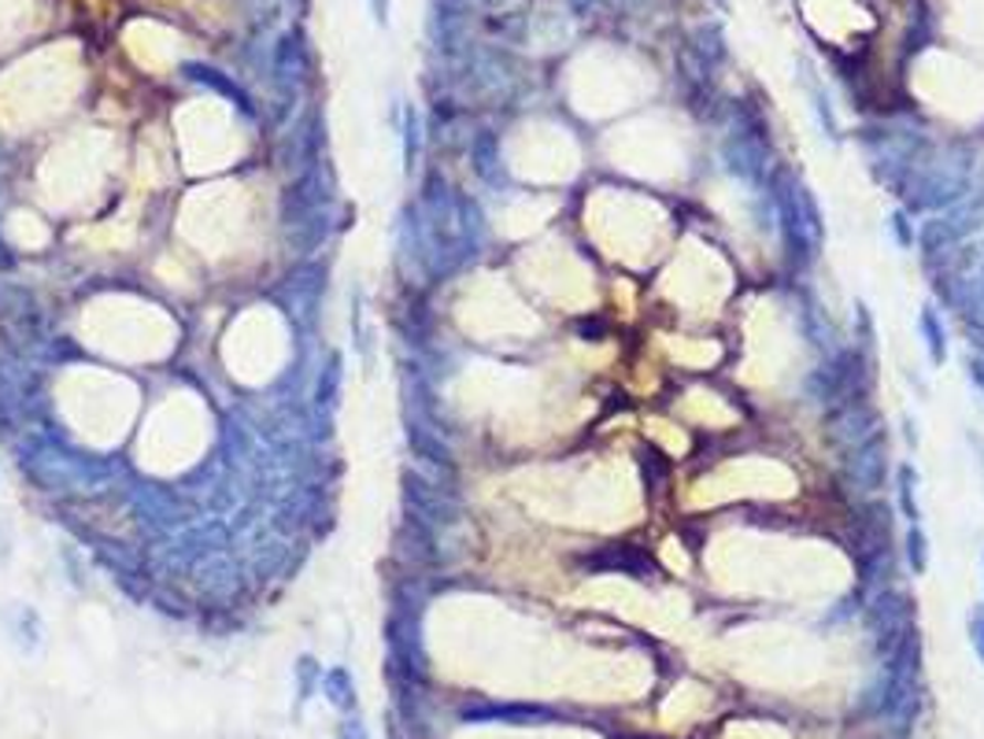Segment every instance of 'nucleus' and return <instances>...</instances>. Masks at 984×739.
Listing matches in <instances>:
<instances>
[{
  "instance_id": "16",
  "label": "nucleus",
  "mask_w": 984,
  "mask_h": 739,
  "mask_svg": "<svg viewBox=\"0 0 984 739\" xmlns=\"http://www.w3.org/2000/svg\"><path fill=\"white\" fill-rule=\"evenodd\" d=\"M888 229H892V237L899 240V245L903 248H911L914 245V237H911V226H907V215L903 211H896L892 218H888Z\"/></svg>"
},
{
  "instance_id": "14",
  "label": "nucleus",
  "mask_w": 984,
  "mask_h": 739,
  "mask_svg": "<svg viewBox=\"0 0 984 739\" xmlns=\"http://www.w3.org/2000/svg\"><path fill=\"white\" fill-rule=\"evenodd\" d=\"M696 38L707 41V45H700V52H703V60H707V63H718V60L726 56L722 30H718V26H703V30H696Z\"/></svg>"
},
{
  "instance_id": "1",
  "label": "nucleus",
  "mask_w": 984,
  "mask_h": 739,
  "mask_svg": "<svg viewBox=\"0 0 984 739\" xmlns=\"http://www.w3.org/2000/svg\"><path fill=\"white\" fill-rule=\"evenodd\" d=\"M970 178H973V156L966 148L951 144L944 152L929 156V160H918L903 193L911 196L914 211H944L970 193Z\"/></svg>"
},
{
  "instance_id": "7",
  "label": "nucleus",
  "mask_w": 984,
  "mask_h": 739,
  "mask_svg": "<svg viewBox=\"0 0 984 739\" xmlns=\"http://www.w3.org/2000/svg\"><path fill=\"white\" fill-rule=\"evenodd\" d=\"M855 544H859L863 558L892 551V506L888 503L863 506V511L855 514Z\"/></svg>"
},
{
  "instance_id": "4",
  "label": "nucleus",
  "mask_w": 984,
  "mask_h": 739,
  "mask_svg": "<svg viewBox=\"0 0 984 739\" xmlns=\"http://www.w3.org/2000/svg\"><path fill=\"white\" fill-rule=\"evenodd\" d=\"M863 618H866V625H870V632H874V651L881 654V662L914 632L911 596H907V591H899V588H892V585L881 588V591H874V596L866 599Z\"/></svg>"
},
{
  "instance_id": "6",
  "label": "nucleus",
  "mask_w": 984,
  "mask_h": 739,
  "mask_svg": "<svg viewBox=\"0 0 984 739\" xmlns=\"http://www.w3.org/2000/svg\"><path fill=\"white\" fill-rule=\"evenodd\" d=\"M840 470H844V481H848L851 489H859V492H877V489H885V478H888L885 429L877 432V437L863 440V443H855V448L844 451Z\"/></svg>"
},
{
  "instance_id": "18",
  "label": "nucleus",
  "mask_w": 984,
  "mask_h": 739,
  "mask_svg": "<svg viewBox=\"0 0 984 739\" xmlns=\"http://www.w3.org/2000/svg\"><path fill=\"white\" fill-rule=\"evenodd\" d=\"M370 12H374L378 23H385V15H389V0H370Z\"/></svg>"
},
{
  "instance_id": "12",
  "label": "nucleus",
  "mask_w": 984,
  "mask_h": 739,
  "mask_svg": "<svg viewBox=\"0 0 984 739\" xmlns=\"http://www.w3.org/2000/svg\"><path fill=\"white\" fill-rule=\"evenodd\" d=\"M326 695H330L334 706H352L356 703V684H352V677H348L345 670H334L330 677H326Z\"/></svg>"
},
{
  "instance_id": "22",
  "label": "nucleus",
  "mask_w": 984,
  "mask_h": 739,
  "mask_svg": "<svg viewBox=\"0 0 984 739\" xmlns=\"http://www.w3.org/2000/svg\"><path fill=\"white\" fill-rule=\"evenodd\" d=\"M718 8H726V0H718Z\"/></svg>"
},
{
  "instance_id": "3",
  "label": "nucleus",
  "mask_w": 984,
  "mask_h": 739,
  "mask_svg": "<svg viewBox=\"0 0 984 739\" xmlns=\"http://www.w3.org/2000/svg\"><path fill=\"white\" fill-rule=\"evenodd\" d=\"M981 229H984V193H966L959 204H951L944 215L929 218L918 240H922V251L929 259H940L948 256L951 248L966 245Z\"/></svg>"
},
{
  "instance_id": "9",
  "label": "nucleus",
  "mask_w": 984,
  "mask_h": 739,
  "mask_svg": "<svg viewBox=\"0 0 984 739\" xmlns=\"http://www.w3.org/2000/svg\"><path fill=\"white\" fill-rule=\"evenodd\" d=\"M881 429H885V426H881V418H877L866 404L844 407L840 415H837V421H833V437H837V443H840L844 451L855 448V443H863V440L877 437V432H881Z\"/></svg>"
},
{
  "instance_id": "11",
  "label": "nucleus",
  "mask_w": 984,
  "mask_h": 739,
  "mask_svg": "<svg viewBox=\"0 0 984 739\" xmlns=\"http://www.w3.org/2000/svg\"><path fill=\"white\" fill-rule=\"evenodd\" d=\"M899 511L911 525H918V517H922V511H918V470L911 462L899 467Z\"/></svg>"
},
{
  "instance_id": "13",
  "label": "nucleus",
  "mask_w": 984,
  "mask_h": 739,
  "mask_svg": "<svg viewBox=\"0 0 984 739\" xmlns=\"http://www.w3.org/2000/svg\"><path fill=\"white\" fill-rule=\"evenodd\" d=\"M907 558H911L914 574H925V566H929V540H925L922 525H911V529H907Z\"/></svg>"
},
{
  "instance_id": "8",
  "label": "nucleus",
  "mask_w": 984,
  "mask_h": 739,
  "mask_svg": "<svg viewBox=\"0 0 984 739\" xmlns=\"http://www.w3.org/2000/svg\"><path fill=\"white\" fill-rule=\"evenodd\" d=\"M800 322H803V333H807V341L818 347V352L829 358L840 352V336H837V325H833V319L825 314V308L818 300H814L811 292H803V308H800Z\"/></svg>"
},
{
  "instance_id": "21",
  "label": "nucleus",
  "mask_w": 984,
  "mask_h": 739,
  "mask_svg": "<svg viewBox=\"0 0 984 739\" xmlns=\"http://www.w3.org/2000/svg\"><path fill=\"white\" fill-rule=\"evenodd\" d=\"M585 8H589V0H578V12H585Z\"/></svg>"
},
{
  "instance_id": "10",
  "label": "nucleus",
  "mask_w": 984,
  "mask_h": 739,
  "mask_svg": "<svg viewBox=\"0 0 984 739\" xmlns=\"http://www.w3.org/2000/svg\"><path fill=\"white\" fill-rule=\"evenodd\" d=\"M918 330H922V344H925L929 358H933V366H944L948 363V330H944V322H940V311L922 308V314H918Z\"/></svg>"
},
{
  "instance_id": "15",
  "label": "nucleus",
  "mask_w": 984,
  "mask_h": 739,
  "mask_svg": "<svg viewBox=\"0 0 984 739\" xmlns=\"http://www.w3.org/2000/svg\"><path fill=\"white\" fill-rule=\"evenodd\" d=\"M970 643L973 651H977V658L984 662V607H977L970 614Z\"/></svg>"
},
{
  "instance_id": "20",
  "label": "nucleus",
  "mask_w": 984,
  "mask_h": 739,
  "mask_svg": "<svg viewBox=\"0 0 984 739\" xmlns=\"http://www.w3.org/2000/svg\"><path fill=\"white\" fill-rule=\"evenodd\" d=\"M629 8H641V4H648V0H626Z\"/></svg>"
},
{
  "instance_id": "2",
  "label": "nucleus",
  "mask_w": 984,
  "mask_h": 739,
  "mask_svg": "<svg viewBox=\"0 0 984 739\" xmlns=\"http://www.w3.org/2000/svg\"><path fill=\"white\" fill-rule=\"evenodd\" d=\"M774 204H777L781 237H785L789 251L800 263L811 259L814 248H818L822 237H825V222H822L818 200L811 196V189L803 185L796 174L777 171V178H774Z\"/></svg>"
},
{
  "instance_id": "5",
  "label": "nucleus",
  "mask_w": 984,
  "mask_h": 739,
  "mask_svg": "<svg viewBox=\"0 0 984 739\" xmlns=\"http://www.w3.org/2000/svg\"><path fill=\"white\" fill-rule=\"evenodd\" d=\"M722 160L729 167V174H737L740 182H748V185H763L770 178V167H774L770 163L766 137L748 130V126H737V130L726 137Z\"/></svg>"
},
{
  "instance_id": "17",
  "label": "nucleus",
  "mask_w": 984,
  "mask_h": 739,
  "mask_svg": "<svg viewBox=\"0 0 984 739\" xmlns=\"http://www.w3.org/2000/svg\"><path fill=\"white\" fill-rule=\"evenodd\" d=\"M341 739H367L363 725H359V721H348V725H345V732H341Z\"/></svg>"
},
{
  "instance_id": "19",
  "label": "nucleus",
  "mask_w": 984,
  "mask_h": 739,
  "mask_svg": "<svg viewBox=\"0 0 984 739\" xmlns=\"http://www.w3.org/2000/svg\"><path fill=\"white\" fill-rule=\"evenodd\" d=\"M973 382H977V388L984 393V358H977V363H973Z\"/></svg>"
}]
</instances>
